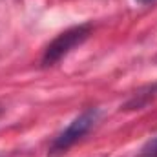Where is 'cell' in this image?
Listing matches in <instances>:
<instances>
[{
    "mask_svg": "<svg viewBox=\"0 0 157 157\" xmlns=\"http://www.w3.org/2000/svg\"><path fill=\"white\" fill-rule=\"evenodd\" d=\"M91 33V28L88 24H82V26H75L64 33H60L57 39L53 40L46 51H44V57H42V66H53L57 64L62 57H66L73 48L80 46L84 40L90 37Z\"/></svg>",
    "mask_w": 157,
    "mask_h": 157,
    "instance_id": "1",
    "label": "cell"
},
{
    "mask_svg": "<svg viewBox=\"0 0 157 157\" xmlns=\"http://www.w3.org/2000/svg\"><path fill=\"white\" fill-rule=\"evenodd\" d=\"M99 119V110L97 108H90L86 112H82L78 117H75L70 126L55 139V143L51 144V154H62L66 152L70 146H73L78 139H82L97 122Z\"/></svg>",
    "mask_w": 157,
    "mask_h": 157,
    "instance_id": "2",
    "label": "cell"
},
{
    "mask_svg": "<svg viewBox=\"0 0 157 157\" xmlns=\"http://www.w3.org/2000/svg\"><path fill=\"white\" fill-rule=\"evenodd\" d=\"M157 97V82L152 86H146L139 91H135V95L124 104V110H141L144 106H148L154 99Z\"/></svg>",
    "mask_w": 157,
    "mask_h": 157,
    "instance_id": "3",
    "label": "cell"
},
{
    "mask_svg": "<svg viewBox=\"0 0 157 157\" xmlns=\"http://www.w3.org/2000/svg\"><path fill=\"white\" fill-rule=\"evenodd\" d=\"M139 157H157V139L150 141V143L143 148V152H141Z\"/></svg>",
    "mask_w": 157,
    "mask_h": 157,
    "instance_id": "4",
    "label": "cell"
},
{
    "mask_svg": "<svg viewBox=\"0 0 157 157\" xmlns=\"http://www.w3.org/2000/svg\"><path fill=\"white\" fill-rule=\"evenodd\" d=\"M135 2H139V4H152V2H155V0H135Z\"/></svg>",
    "mask_w": 157,
    "mask_h": 157,
    "instance_id": "5",
    "label": "cell"
}]
</instances>
